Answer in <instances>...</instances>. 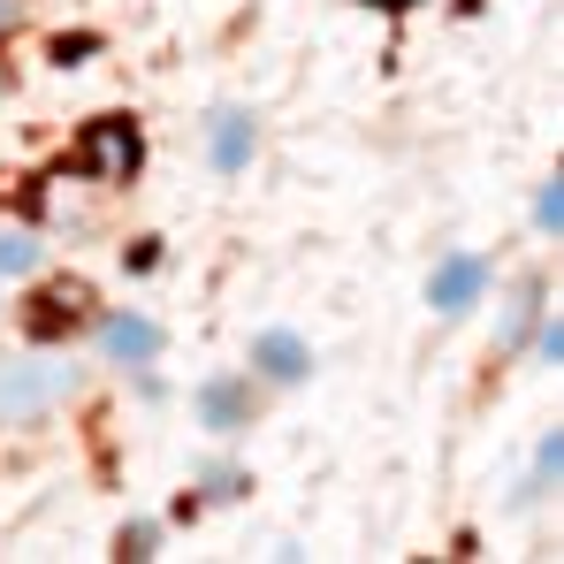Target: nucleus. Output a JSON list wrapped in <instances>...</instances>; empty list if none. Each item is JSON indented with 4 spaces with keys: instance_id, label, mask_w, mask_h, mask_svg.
Listing matches in <instances>:
<instances>
[{
    "instance_id": "nucleus-1",
    "label": "nucleus",
    "mask_w": 564,
    "mask_h": 564,
    "mask_svg": "<svg viewBox=\"0 0 564 564\" xmlns=\"http://www.w3.org/2000/svg\"><path fill=\"white\" fill-rule=\"evenodd\" d=\"M69 389H77V367L69 359H0V420L8 427L46 420Z\"/></svg>"
},
{
    "instance_id": "nucleus-2",
    "label": "nucleus",
    "mask_w": 564,
    "mask_h": 564,
    "mask_svg": "<svg viewBox=\"0 0 564 564\" xmlns=\"http://www.w3.org/2000/svg\"><path fill=\"white\" fill-rule=\"evenodd\" d=\"M138 153H145V145H138V130H130L122 115H107V122L85 130V169H93L99 184H130V176H138Z\"/></svg>"
},
{
    "instance_id": "nucleus-3",
    "label": "nucleus",
    "mask_w": 564,
    "mask_h": 564,
    "mask_svg": "<svg viewBox=\"0 0 564 564\" xmlns=\"http://www.w3.org/2000/svg\"><path fill=\"white\" fill-rule=\"evenodd\" d=\"M252 145H260V130H252V107H214V122H206V153H214V169H252Z\"/></svg>"
},
{
    "instance_id": "nucleus-4",
    "label": "nucleus",
    "mask_w": 564,
    "mask_h": 564,
    "mask_svg": "<svg viewBox=\"0 0 564 564\" xmlns=\"http://www.w3.org/2000/svg\"><path fill=\"white\" fill-rule=\"evenodd\" d=\"M480 290H488V268H480L473 252H451V260L427 275V305H435V313H466Z\"/></svg>"
},
{
    "instance_id": "nucleus-5",
    "label": "nucleus",
    "mask_w": 564,
    "mask_h": 564,
    "mask_svg": "<svg viewBox=\"0 0 564 564\" xmlns=\"http://www.w3.org/2000/svg\"><path fill=\"white\" fill-rule=\"evenodd\" d=\"M99 344H107V359H122V367L161 359V328H153V321H138V313H115V321L99 328Z\"/></svg>"
},
{
    "instance_id": "nucleus-6",
    "label": "nucleus",
    "mask_w": 564,
    "mask_h": 564,
    "mask_svg": "<svg viewBox=\"0 0 564 564\" xmlns=\"http://www.w3.org/2000/svg\"><path fill=\"white\" fill-rule=\"evenodd\" d=\"M252 367H260L268 381H305V375H313V351H305L290 328H268V336L252 344Z\"/></svg>"
},
{
    "instance_id": "nucleus-7",
    "label": "nucleus",
    "mask_w": 564,
    "mask_h": 564,
    "mask_svg": "<svg viewBox=\"0 0 564 564\" xmlns=\"http://www.w3.org/2000/svg\"><path fill=\"white\" fill-rule=\"evenodd\" d=\"M77 321H85V290H77V282H62V290H46V297L31 305V336H39V344H54V336L77 328Z\"/></svg>"
},
{
    "instance_id": "nucleus-8",
    "label": "nucleus",
    "mask_w": 564,
    "mask_h": 564,
    "mask_svg": "<svg viewBox=\"0 0 564 564\" xmlns=\"http://www.w3.org/2000/svg\"><path fill=\"white\" fill-rule=\"evenodd\" d=\"M245 381H206L198 389V412H206V427H245Z\"/></svg>"
},
{
    "instance_id": "nucleus-9",
    "label": "nucleus",
    "mask_w": 564,
    "mask_h": 564,
    "mask_svg": "<svg viewBox=\"0 0 564 564\" xmlns=\"http://www.w3.org/2000/svg\"><path fill=\"white\" fill-rule=\"evenodd\" d=\"M39 260H46V252H39V237H31V229H0V275H8V282H23Z\"/></svg>"
},
{
    "instance_id": "nucleus-10",
    "label": "nucleus",
    "mask_w": 564,
    "mask_h": 564,
    "mask_svg": "<svg viewBox=\"0 0 564 564\" xmlns=\"http://www.w3.org/2000/svg\"><path fill=\"white\" fill-rule=\"evenodd\" d=\"M534 221H542V229H564V184H542V198H534Z\"/></svg>"
},
{
    "instance_id": "nucleus-11",
    "label": "nucleus",
    "mask_w": 564,
    "mask_h": 564,
    "mask_svg": "<svg viewBox=\"0 0 564 564\" xmlns=\"http://www.w3.org/2000/svg\"><path fill=\"white\" fill-rule=\"evenodd\" d=\"M122 557H153V527H130L122 534Z\"/></svg>"
},
{
    "instance_id": "nucleus-12",
    "label": "nucleus",
    "mask_w": 564,
    "mask_h": 564,
    "mask_svg": "<svg viewBox=\"0 0 564 564\" xmlns=\"http://www.w3.org/2000/svg\"><path fill=\"white\" fill-rule=\"evenodd\" d=\"M367 8H412V0H367Z\"/></svg>"
},
{
    "instance_id": "nucleus-13",
    "label": "nucleus",
    "mask_w": 564,
    "mask_h": 564,
    "mask_svg": "<svg viewBox=\"0 0 564 564\" xmlns=\"http://www.w3.org/2000/svg\"><path fill=\"white\" fill-rule=\"evenodd\" d=\"M8 15H15V0H0V23H8Z\"/></svg>"
}]
</instances>
